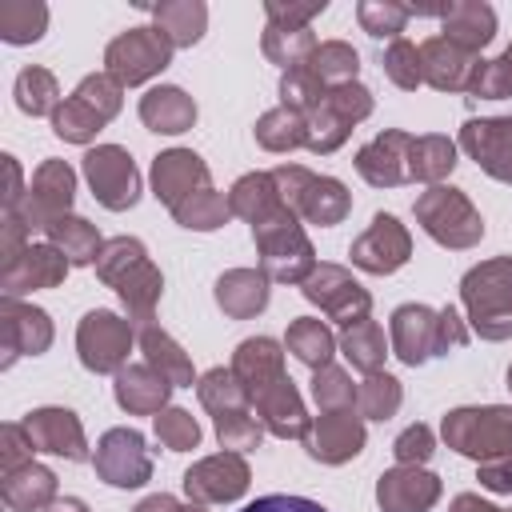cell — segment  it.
<instances>
[{"instance_id": "6da1fadb", "label": "cell", "mask_w": 512, "mask_h": 512, "mask_svg": "<svg viewBox=\"0 0 512 512\" xmlns=\"http://www.w3.org/2000/svg\"><path fill=\"white\" fill-rule=\"evenodd\" d=\"M464 300L480 336L500 340L512 332V260H492L464 276Z\"/></svg>"}, {"instance_id": "277c9868", "label": "cell", "mask_w": 512, "mask_h": 512, "mask_svg": "<svg viewBox=\"0 0 512 512\" xmlns=\"http://www.w3.org/2000/svg\"><path fill=\"white\" fill-rule=\"evenodd\" d=\"M444 436L464 456L504 452V448H512V412L508 408H484V412L464 408V412H452L444 420Z\"/></svg>"}, {"instance_id": "4fadbf2b", "label": "cell", "mask_w": 512, "mask_h": 512, "mask_svg": "<svg viewBox=\"0 0 512 512\" xmlns=\"http://www.w3.org/2000/svg\"><path fill=\"white\" fill-rule=\"evenodd\" d=\"M440 24H444V40H452L456 48H464V52L476 56L492 40V32H496V12L488 4L464 0V4L440 8Z\"/></svg>"}, {"instance_id": "11a10c76", "label": "cell", "mask_w": 512, "mask_h": 512, "mask_svg": "<svg viewBox=\"0 0 512 512\" xmlns=\"http://www.w3.org/2000/svg\"><path fill=\"white\" fill-rule=\"evenodd\" d=\"M240 512H328V508L316 504V500H308V496H284V492H276V496H260V500L244 504Z\"/></svg>"}, {"instance_id": "f5cc1de1", "label": "cell", "mask_w": 512, "mask_h": 512, "mask_svg": "<svg viewBox=\"0 0 512 512\" xmlns=\"http://www.w3.org/2000/svg\"><path fill=\"white\" fill-rule=\"evenodd\" d=\"M216 432H220L224 448H248V444L260 440V424H252L240 408L236 412H216Z\"/></svg>"}, {"instance_id": "ac0fdd59", "label": "cell", "mask_w": 512, "mask_h": 512, "mask_svg": "<svg viewBox=\"0 0 512 512\" xmlns=\"http://www.w3.org/2000/svg\"><path fill=\"white\" fill-rule=\"evenodd\" d=\"M256 400H260V412H264V420H268V428H272L276 436H304L308 420H304V408H300V396H296L292 380L280 376V380L268 384Z\"/></svg>"}, {"instance_id": "816d5d0a", "label": "cell", "mask_w": 512, "mask_h": 512, "mask_svg": "<svg viewBox=\"0 0 512 512\" xmlns=\"http://www.w3.org/2000/svg\"><path fill=\"white\" fill-rule=\"evenodd\" d=\"M156 432H160V440L168 444V448H192L196 440H200V428H196V420L188 416V412H180V408H172V412H164V416H156Z\"/></svg>"}, {"instance_id": "8d00e7d4", "label": "cell", "mask_w": 512, "mask_h": 512, "mask_svg": "<svg viewBox=\"0 0 512 512\" xmlns=\"http://www.w3.org/2000/svg\"><path fill=\"white\" fill-rule=\"evenodd\" d=\"M356 16H360V24H364V32H368V36L384 40V36H400V32H404V24H408L412 8L392 4V0H364V4L356 8Z\"/></svg>"}, {"instance_id": "91938a15", "label": "cell", "mask_w": 512, "mask_h": 512, "mask_svg": "<svg viewBox=\"0 0 512 512\" xmlns=\"http://www.w3.org/2000/svg\"><path fill=\"white\" fill-rule=\"evenodd\" d=\"M136 512H184V508H176L172 496H152V500H144ZM188 512H200V508H188Z\"/></svg>"}, {"instance_id": "836d02e7", "label": "cell", "mask_w": 512, "mask_h": 512, "mask_svg": "<svg viewBox=\"0 0 512 512\" xmlns=\"http://www.w3.org/2000/svg\"><path fill=\"white\" fill-rule=\"evenodd\" d=\"M300 208L316 224H336L344 216V208H348V196H344V188L336 180H312L308 192L300 196Z\"/></svg>"}, {"instance_id": "f6af8a7d", "label": "cell", "mask_w": 512, "mask_h": 512, "mask_svg": "<svg viewBox=\"0 0 512 512\" xmlns=\"http://www.w3.org/2000/svg\"><path fill=\"white\" fill-rule=\"evenodd\" d=\"M384 72L400 84V88H416L424 80V64H420V48L408 40H392L384 52Z\"/></svg>"}, {"instance_id": "2e32d148", "label": "cell", "mask_w": 512, "mask_h": 512, "mask_svg": "<svg viewBox=\"0 0 512 512\" xmlns=\"http://www.w3.org/2000/svg\"><path fill=\"white\" fill-rule=\"evenodd\" d=\"M152 180H156V196L168 200L172 208H180V196H192V184H204L208 168L200 164L196 152H164V156H156Z\"/></svg>"}, {"instance_id": "52a82bcc", "label": "cell", "mask_w": 512, "mask_h": 512, "mask_svg": "<svg viewBox=\"0 0 512 512\" xmlns=\"http://www.w3.org/2000/svg\"><path fill=\"white\" fill-rule=\"evenodd\" d=\"M128 344H132V332L120 316L112 312H88L84 324H80V360L96 372H108L116 368L124 356H128Z\"/></svg>"}, {"instance_id": "ee69618b", "label": "cell", "mask_w": 512, "mask_h": 512, "mask_svg": "<svg viewBox=\"0 0 512 512\" xmlns=\"http://www.w3.org/2000/svg\"><path fill=\"white\" fill-rule=\"evenodd\" d=\"M344 352H348V360H352L356 368L372 372V368L380 364V356H384V336H380V328L368 324V320L352 324L348 336H344Z\"/></svg>"}, {"instance_id": "f907efd6", "label": "cell", "mask_w": 512, "mask_h": 512, "mask_svg": "<svg viewBox=\"0 0 512 512\" xmlns=\"http://www.w3.org/2000/svg\"><path fill=\"white\" fill-rule=\"evenodd\" d=\"M324 8H328L324 0H312V4H280V0H268V4H264L268 24H272V28H288V32L308 28V20L320 16Z\"/></svg>"}, {"instance_id": "83f0119b", "label": "cell", "mask_w": 512, "mask_h": 512, "mask_svg": "<svg viewBox=\"0 0 512 512\" xmlns=\"http://www.w3.org/2000/svg\"><path fill=\"white\" fill-rule=\"evenodd\" d=\"M216 300L220 308H228L232 316H248V312H260L264 300H268V288L256 272H228L220 284H216Z\"/></svg>"}, {"instance_id": "5b68a950", "label": "cell", "mask_w": 512, "mask_h": 512, "mask_svg": "<svg viewBox=\"0 0 512 512\" xmlns=\"http://www.w3.org/2000/svg\"><path fill=\"white\" fill-rule=\"evenodd\" d=\"M416 212H420L424 228H428L436 240L456 244V248L472 244V240L484 232L480 216L468 208V200H464L456 188H432V192H424L420 204H416Z\"/></svg>"}, {"instance_id": "db71d44e", "label": "cell", "mask_w": 512, "mask_h": 512, "mask_svg": "<svg viewBox=\"0 0 512 512\" xmlns=\"http://www.w3.org/2000/svg\"><path fill=\"white\" fill-rule=\"evenodd\" d=\"M324 100H328L344 120H360V116L372 112V96H368V88H360L356 80H352V84H336Z\"/></svg>"}, {"instance_id": "8fae6325", "label": "cell", "mask_w": 512, "mask_h": 512, "mask_svg": "<svg viewBox=\"0 0 512 512\" xmlns=\"http://www.w3.org/2000/svg\"><path fill=\"white\" fill-rule=\"evenodd\" d=\"M308 300L324 304L332 316H340L344 324H360L364 312H368V296L360 292V284H352L340 268H320L312 280H308Z\"/></svg>"}, {"instance_id": "74e56055", "label": "cell", "mask_w": 512, "mask_h": 512, "mask_svg": "<svg viewBox=\"0 0 512 512\" xmlns=\"http://www.w3.org/2000/svg\"><path fill=\"white\" fill-rule=\"evenodd\" d=\"M144 352H148V360L160 368L164 380H172V384H192V368H188V360L180 356V348H176L164 332L144 328Z\"/></svg>"}, {"instance_id": "ab89813d", "label": "cell", "mask_w": 512, "mask_h": 512, "mask_svg": "<svg viewBox=\"0 0 512 512\" xmlns=\"http://www.w3.org/2000/svg\"><path fill=\"white\" fill-rule=\"evenodd\" d=\"M52 472L48 468H24L20 476H12L8 480V488H4V496H8V504H16V508H40L48 496H52Z\"/></svg>"}, {"instance_id": "8992f818", "label": "cell", "mask_w": 512, "mask_h": 512, "mask_svg": "<svg viewBox=\"0 0 512 512\" xmlns=\"http://www.w3.org/2000/svg\"><path fill=\"white\" fill-rule=\"evenodd\" d=\"M84 172L100 196V204L108 208H132L136 204V192H140V176L132 168V156L124 148H96L84 156Z\"/></svg>"}, {"instance_id": "ffe728a7", "label": "cell", "mask_w": 512, "mask_h": 512, "mask_svg": "<svg viewBox=\"0 0 512 512\" xmlns=\"http://www.w3.org/2000/svg\"><path fill=\"white\" fill-rule=\"evenodd\" d=\"M412 148V136H404V132H384L380 140H372L364 152H360V172L372 180V184H400L408 172L396 164L400 160V152H408Z\"/></svg>"}, {"instance_id": "f35d334b", "label": "cell", "mask_w": 512, "mask_h": 512, "mask_svg": "<svg viewBox=\"0 0 512 512\" xmlns=\"http://www.w3.org/2000/svg\"><path fill=\"white\" fill-rule=\"evenodd\" d=\"M280 96H284V104L296 112V108H320L328 92H324L320 76H316L308 64H296V68L284 72V80H280Z\"/></svg>"}, {"instance_id": "44dd1931", "label": "cell", "mask_w": 512, "mask_h": 512, "mask_svg": "<svg viewBox=\"0 0 512 512\" xmlns=\"http://www.w3.org/2000/svg\"><path fill=\"white\" fill-rule=\"evenodd\" d=\"M236 376L244 380L248 396H260L268 384L280 380V348L272 340H248L236 352Z\"/></svg>"}, {"instance_id": "7dc6e473", "label": "cell", "mask_w": 512, "mask_h": 512, "mask_svg": "<svg viewBox=\"0 0 512 512\" xmlns=\"http://www.w3.org/2000/svg\"><path fill=\"white\" fill-rule=\"evenodd\" d=\"M72 96H80L100 120H112L120 112V84L112 76H88V80H80V88Z\"/></svg>"}, {"instance_id": "cb8c5ba5", "label": "cell", "mask_w": 512, "mask_h": 512, "mask_svg": "<svg viewBox=\"0 0 512 512\" xmlns=\"http://www.w3.org/2000/svg\"><path fill=\"white\" fill-rule=\"evenodd\" d=\"M152 16H156V28L172 40V48H180V44H196V40L204 36V24H208V8H204L200 0L156 4Z\"/></svg>"}, {"instance_id": "603a6c76", "label": "cell", "mask_w": 512, "mask_h": 512, "mask_svg": "<svg viewBox=\"0 0 512 512\" xmlns=\"http://www.w3.org/2000/svg\"><path fill=\"white\" fill-rule=\"evenodd\" d=\"M360 444H364V428L352 416H320V428L312 436V456L336 464V460L356 456Z\"/></svg>"}, {"instance_id": "c3c4849f", "label": "cell", "mask_w": 512, "mask_h": 512, "mask_svg": "<svg viewBox=\"0 0 512 512\" xmlns=\"http://www.w3.org/2000/svg\"><path fill=\"white\" fill-rule=\"evenodd\" d=\"M244 396H248V392L236 388V380H232L228 372H208L204 384H200V400H204L208 408H216V412H236Z\"/></svg>"}, {"instance_id": "b9f144b4", "label": "cell", "mask_w": 512, "mask_h": 512, "mask_svg": "<svg viewBox=\"0 0 512 512\" xmlns=\"http://www.w3.org/2000/svg\"><path fill=\"white\" fill-rule=\"evenodd\" d=\"M476 96L484 100H500V96H512V44L492 60V64H476V76H472V88Z\"/></svg>"}, {"instance_id": "e575fe53", "label": "cell", "mask_w": 512, "mask_h": 512, "mask_svg": "<svg viewBox=\"0 0 512 512\" xmlns=\"http://www.w3.org/2000/svg\"><path fill=\"white\" fill-rule=\"evenodd\" d=\"M48 232H52V240L64 248V256H68L72 264H88V260H96V232H92L84 220H76V216H60V220L48 224Z\"/></svg>"}, {"instance_id": "9a60e30c", "label": "cell", "mask_w": 512, "mask_h": 512, "mask_svg": "<svg viewBox=\"0 0 512 512\" xmlns=\"http://www.w3.org/2000/svg\"><path fill=\"white\" fill-rule=\"evenodd\" d=\"M440 484L436 476L428 472H416V468H400V472H388L376 488L384 512H424L432 500H436Z\"/></svg>"}, {"instance_id": "ba28073f", "label": "cell", "mask_w": 512, "mask_h": 512, "mask_svg": "<svg viewBox=\"0 0 512 512\" xmlns=\"http://www.w3.org/2000/svg\"><path fill=\"white\" fill-rule=\"evenodd\" d=\"M96 468L108 484L116 488H136L148 480V452H144V440L140 432H128V428H116L100 440V452H96Z\"/></svg>"}, {"instance_id": "7c38bea8", "label": "cell", "mask_w": 512, "mask_h": 512, "mask_svg": "<svg viewBox=\"0 0 512 512\" xmlns=\"http://www.w3.org/2000/svg\"><path fill=\"white\" fill-rule=\"evenodd\" d=\"M24 428H28V440H32L36 448H44V452H60V456H68V460H84V456H88V452H84L80 424H76V416L64 412V408H40V412L28 416Z\"/></svg>"}, {"instance_id": "f1b7e54d", "label": "cell", "mask_w": 512, "mask_h": 512, "mask_svg": "<svg viewBox=\"0 0 512 512\" xmlns=\"http://www.w3.org/2000/svg\"><path fill=\"white\" fill-rule=\"evenodd\" d=\"M308 68L320 76V84H352L356 68H360V56L352 44L344 40H328V44H316V52L308 56Z\"/></svg>"}, {"instance_id": "680465c9", "label": "cell", "mask_w": 512, "mask_h": 512, "mask_svg": "<svg viewBox=\"0 0 512 512\" xmlns=\"http://www.w3.org/2000/svg\"><path fill=\"white\" fill-rule=\"evenodd\" d=\"M480 480L492 488V492H512V456H504V460H488L484 468H480Z\"/></svg>"}, {"instance_id": "6125c7cd", "label": "cell", "mask_w": 512, "mask_h": 512, "mask_svg": "<svg viewBox=\"0 0 512 512\" xmlns=\"http://www.w3.org/2000/svg\"><path fill=\"white\" fill-rule=\"evenodd\" d=\"M508 384H512V372H508Z\"/></svg>"}, {"instance_id": "7402d4cb", "label": "cell", "mask_w": 512, "mask_h": 512, "mask_svg": "<svg viewBox=\"0 0 512 512\" xmlns=\"http://www.w3.org/2000/svg\"><path fill=\"white\" fill-rule=\"evenodd\" d=\"M32 200H36V224H52V220H60L64 212H68V204H72V172H68V164H44L40 172H36V192H32Z\"/></svg>"}, {"instance_id": "60d3db41", "label": "cell", "mask_w": 512, "mask_h": 512, "mask_svg": "<svg viewBox=\"0 0 512 512\" xmlns=\"http://www.w3.org/2000/svg\"><path fill=\"white\" fill-rule=\"evenodd\" d=\"M256 136H260L264 148H292V144L308 140L304 120H300L292 108H276V112H268V116L256 124Z\"/></svg>"}, {"instance_id": "3957f363", "label": "cell", "mask_w": 512, "mask_h": 512, "mask_svg": "<svg viewBox=\"0 0 512 512\" xmlns=\"http://www.w3.org/2000/svg\"><path fill=\"white\" fill-rule=\"evenodd\" d=\"M172 60V40L152 24V28H128L124 36H116L104 52L108 76L116 84H140L148 76H156L164 64Z\"/></svg>"}, {"instance_id": "d590c367", "label": "cell", "mask_w": 512, "mask_h": 512, "mask_svg": "<svg viewBox=\"0 0 512 512\" xmlns=\"http://www.w3.org/2000/svg\"><path fill=\"white\" fill-rule=\"evenodd\" d=\"M288 348H292L304 364L324 368L328 356H332V336H328V328H324L320 320H296L292 332H288Z\"/></svg>"}, {"instance_id": "d4e9b609", "label": "cell", "mask_w": 512, "mask_h": 512, "mask_svg": "<svg viewBox=\"0 0 512 512\" xmlns=\"http://www.w3.org/2000/svg\"><path fill=\"white\" fill-rule=\"evenodd\" d=\"M168 380L164 376H156L152 368H124L120 376H116V400L124 404V408H132V412H152V408H160L164 404V396H168Z\"/></svg>"}, {"instance_id": "681fc988", "label": "cell", "mask_w": 512, "mask_h": 512, "mask_svg": "<svg viewBox=\"0 0 512 512\" xmlns=\"http://www.w3.org/2000/svg\"><path fill=\"white\" fill-rule=\"evenodd\" d=\"M396 404H400L396 380H392V376H368V384L360 388V408H364L368 416L384 420L388 412H396Z\"/></svg>"}, {"instance_id": "5bb4252c", "label": "cell", "mask_w": 512, "mask_h": 512, "mask_svg": "<svg viewBox=\"0 0 512 512\" xmlns=\"http://www.w3.org/2000/svg\"><path fill=\"white\" fill-rule=\"evenodd\" d=\"M244 484H248V468H244L236 456L204 460V464H196V468L184 476L188 496H204V500H232V496L244 492Z\"/></svg>"}, {"instance_id": "7bdbcfd3", "label": "cell", "mask_w": 512, "mask_h": 512, "mask_svg": "<svg viewBox=\"0 0 512 512\" xmlns=\"http://www.w3.org/2000/svg\"><path fill=\"white\" fill-rule=\"evenodd\" d=\"M52 124H56V132H60L64 140H88L104 120H100L80 96H68V100L52 112Z\"/></svg>"}, {"instance_id": "9f6ffc18", "label": "cell", "mask_w": 512, "mask_h": 512, "mask_svg": "<svg viewBox=\"0 0 512 512\" xmlns=\"http://www.w3.org/2000/svg\"><path fill=\"white\" fill-rule=\"evenodd\" d=\"M316 400L328 404V408H336V404H352V388H348L344 372L324 368V372L316 376Z\"/></svg>"}, {"instance_id": "4dcf8cb0", "label": "cell", "mask_w": 512, "mask_h": 512, "mask_svg": "<svg viewBox=\"0 0 512 512\" xmlns=\"http://www.w3.org/2000/svg\"><path fill=\"white\" fill-rule=\"evenodd\" d=\"M64 256H56L52 248H32V252H24V268H8V288L12 292H20V284L24 288H32V284H56L60 276H64Z\"/></svg>"}, {"instance_id": "7a4b0ae2", "label": "cell", "mask_w": 512, "mask_h": 512, "mask_svg": "<svg viewBox=\"0 0 512 512\" xmlns=\"http://www.w3.org/2000/svg\"><path fill=\"white\" fill-rule=\"evenodd\" d=\"M392 336H396V352L408 364H420L432 352H448L452 344H464L468 340L452 308H444L440 316H432L420 304H408V308H400L392 316Z\"/></svg>"}, {"instance_id": "e0dca14e", "label": "cell", "mask_w": 512, "mask_h": 512, "mask_svg": "<svg viewBox=\"0 0 512 512\" xmlns=\"http://www.w3.org/2000/svg\"><path fill=\"white\" fill-rule=\"evenodd\" d=\"M140 120L152 128V132H184L192 128L196 120V104L192 96H184L180 88H152L144 100H140Z\"/></svg>"}, {"instance_id": "9c48e42d", "label": "cell", "mask_w": 512, "mask_h": 512, "mask_svg": "<svg viewBox=\"0 0 512 512\" xmlns=\"http://www.w3.org/2000/svg\"><path fill=\"white\" fill-rule=\"evenodd\" d=\"M404 256H408V236H404V228L392 220V216H376L372 220V228L352 244V260L360 264V268H368V272H392V268H400L404 264Z\"/></svg>"}, {"instance_id": "d6a6232c", "label": "cell", "mask_w": 512, "mask_h": 512, "mask_svg": "<svg viewBox=\"0 0 512 512\" xmlns=\"http://www.w3.org/2000/svg\"><path fill=\"white\" fill-rule=\"evenodd\" d=\"M56 80H52V72H44V68H24L20 76H16V104L24 108V112H32V116H44V112H56Z\"/></svg>"}, {"instance_id": "bcb514c9", "label": "cell", "mask_w": 512, "mask_h": 512, "mask_svg": "<svg viewBox=\"0 0 512 512\" xmlns=\"http://www.w3.org/2000/svg\"><path fill=\"white\" fill-rule=\"evenodd\" d=\"M224 216H228L224 200L216 192H208V188L204 192H192V200L176 208V220L184 228H216V224H224Z\"/></svg>"}, {"instance_id": "f546056e", "label": "cell", "mask_w": 512, "mask_h": 512, "mask_svg": "<svg viewBox=\"0 0 512 512\" xmlns=\"http://www.w3.org/2000/svg\"><path fill=\"white\" fill-rule=\"evenodd\" d=\"M452 144L444 136H424V140H412L408 148V176H420V180H436L444 172H452Z\"/></svg>"}, {"instance_id": "6f0895ef", "label": "cell", "mask_w": 512, "mask_h": 512, "mask_svg": "<svg viewBox=\"0 0 512 512\" xmlns=\"http://www.w3.org/2000/svg\"><path fill=\"white\" fill-rule=\"evenodd\" d=\"M428 452H432V432L424 428V424H416V428H408L400 440H396V456L408 464V460H428Z\"/></svg>"}, {"instance_id": "484cf974", "label": "cell", "mask_w": 512, "mask_h": 512, "mask_svg": "<svg viewBox=\"0 0 512 512\" xmlns=\"http://www.w3.org/2000/svg\"><path fill=\"white\" fill-rule=\"evenodd\" d=\"M48 24V8L32 4V0H4L0 4V36L8 44H32L44 36Z\"/></svg>"}, {"instance_id": "1f68e13d", "label": "cell", "mask_w": 512, "mask_h": 512, "mask_svg": "<svg viewBox=\"0 0 512 512\" xmlns=\"http://www.w3.org/2000/svg\"><path fill=\"white\" fill-rule=\"evenodd\" d=\"M264 52H268V60L296 68V64H308V56L316 52V36H312L308 28L288 32V28H272V24H268V32H264Z\"/></svg>"}, {"instance_id": "d6986e66", "label": "cell", "mask_w": 512, "mask_h": 512, "mask_svg": "<svg viewBox=\"0 0 512 512\" xmlns=\"http://www.w3.org/2000/svg\"><path fill=\"white\" fill-rule=\"evenodd\" d=\"M464 148L492 172L500 160L512 156V116H500V120H472L464 124Z\"/></svg>"}, {"instance_id": "30bf717a", "label": "cell", "mask_w": 512, "mask_h": 512, "mask_svg": "<svg viewBox=\"0 0 512 512\" xmlns=\"http://www.w3.org/2000/svg\"><path fill=\"white\" fill-rule=\"evenodd\" d=\"M420 64H424V80L432 88H472L476 76V56L456 48L444 36H432L428 44H420Z\"/></svg>"}, {"instance_id": "94428289", "label": "cell", "mask_w": 512, "mask_h": 512, "mask_svg": "<svg viewBox=\"0 0 512 512\" xmlns=\"http://www.w3.org/2000/svg\"><path fill=\"white\" fill-rule=\"evenodd\" d=\"M452 512H496L492 504H480L476 496H460L456 504H452Z\"/></svg>"}, {"instance_id": "4316f807", "label": "cell", "mask_w": 512, "mask_h": 512, "mask_svg": "<svg viewBox=\"0 0 512 512\" xmlns=\"http://www.w3.org/2000/svg\"><path fill=\"white\" fill-rule=\"evenodd\" d=\"M232 212L248 216L252 228L256 224H268L284 212H276V192H272V176H244L236 188H232Z\"/></svg>"}]
</instances>
